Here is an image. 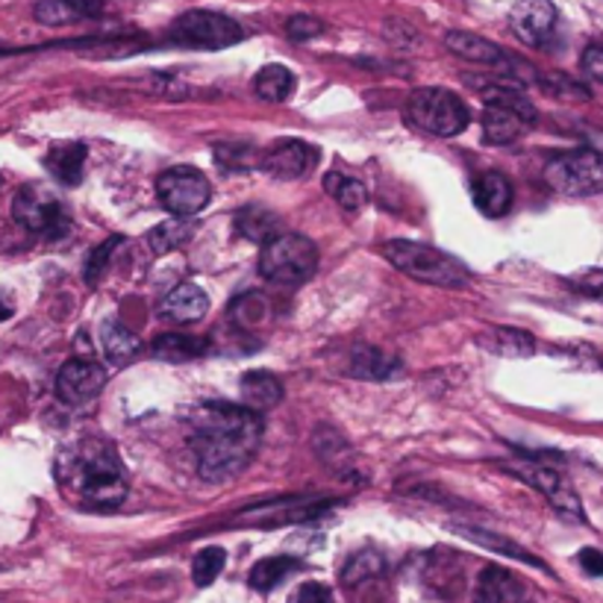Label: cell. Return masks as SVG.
<instances>
[{"label": "cell", "mask_w": 603, "mask_h": 603, "mask_svg": "<svg viewBox=\"0 0 603 603\" xmlns=\"http://www.w3.org/2000/svg\"><path fill=\"white\" fill-rule=\"evenodd\" d=\"M263 439L259 413L242 404L209 401L192 413V451L207 483H227L245 472Z\"/></svg>", "instance_id": "1"}, {"label": "cell", "mask_w": 603, "mask_h": 603, "mask_svg": "<svg viewBox=\"0 0 603 603\" xmlns=\"http://www.w3.org/2000/svg\"><path fill=\"white\" fill-rule=\"evenodd\" d=\"M57 480L77 507L109 512L127 500L130 480L121 453L106 439H80L57 453Z\"/></svg>", "instance_id": "2"}, {"label": "cell", "mask_w": 603, "mask_h": 603, "mask_svg": "<svg viewBox=\"0 0 603 603\" xmlns=\"http://www.w3.org/2000/svg\"><path fill=\"white\" fill-rule=\"evenodd\" d=\"M380 254L395 265L397 271L413 277L418 283L444 286V289H465L472 283V271L451 254H442L430 245L406 242V239H392L383 242Z\"/></svg>", "instance_id": "3"}, {"label": "cell", "mask_w": 603, "mask_h": 603, "mask_svg": "<svg viewBox=\"0 0 603 603\" xmlns=\"http://www.w3.org/2000/svg\"><path fill=\"white\" fill-rule=\"evenodd\" d=\"M483 104V136L489 144H512L524 139V132L536 124V106L512 85H486L480 92Z\"/></svg>", "instance_id": "4"}, {"label": "cell", "mask_w": 603, "mask_h": 603, "mask_svg": "<svg viewBox=\"0 0 603 603\" xmlns=\"http://www.w3.org/2000/svg\"><path fill=\"white\" fill-rule=\"evenodd\" d=\"M406 121L413 124L415 130L451 139L468 127L472 113L456 92L427 85V89H415L406 101Z\"/></svg>", "instance_id": "5"}, {"label": "cell", "mask_w": 603, "mask_h": 603, "mask_svg": "<svg viewBox=\"0 0 603 603\" xmlns=\"http://www.w3.org/2000/svg\"><path fill=\"white\" fill-rule=\"evenodd\" d=\"M318 268V247L301 233H280L259 254V274L277 286H301Z\"/></svg>", "instance_id": "6"}, {"label": "cell", "mask_w": 603, "mask_h": 603, "mask_svg": "<svg viewBox=\"0 0 603 603\" xmlns=\"http://www.w3.org/2000/svg\"><path fill=\"white\" fill-rule=\"evenodd\" d=\"M545 183L559 195L571 198H589V195H603V153L592 148H577L545 165Z\"/></svg>", "instance_id": "7"}, {"label": "cell", "mask_w": 603, "mask_h": 603, "mask_svg": "<svg viewBox=\"0 0 603 603\" xmlns=\"http://www.w3.org/2000/svg\"><path fill=\"white\" fill-rule=\"evenodd\" d=\"M169 38L174 45H183V48L224 50L239 45L245 38V30H242L239 21H233L230 15H221V12L192 10L174 19Z\"/></svg>", "instance_id": "8"}, {"label": "cell", "mask_w": 603, "mask_h": 603, "mask_svg": "<svg viewBox=\"0 0 603 603\" xmlns=\"http://www.w3.org/2000/svg\"><path fill=\"white\" fill-rule=\"evenodd\" d=\"M12 216L24 230L42 239H66L71 233V212L62 200L45 186H24L12 200Z\"/></svg>", "instance_id": "9"}, {"label": "cell", "mask_w": 603, "mask_h": 603, "mask_svg": "<svg viewBox=\"0 0 603 603\" xmlns=\"http://www.w3.org/2000/svg\"><path fill=\"white\" fill-rule=\"evenodd\" d=\"M498 465L503 472L512 474V477H519L521 483H527V486H533L536 491H542L547 503H550L559 515L583 521V507H580L577 491L571 489V483L556 472V468H550V465L536 460H507L498 462Z\"/></svg>", "instance_id": "10"}, {"label": "cell", "mask_w": 603, "mask_h": 603, "mask_svg": "<svg viewBox=\"0 0 603 603\" xmlns=\"http://www.w3.org/2000/svg\"><path fill=\"white\" fill-rule=\"evenodd\" d=\"M156 195L174 218H192L207 207L212 189H209L204 171L192 169V165H174V169L162 171L156 179Z\"/></svg>", "instance_id": "11"}, {"label": "cell", "mask_w": 603, "mask_h": 603, "mask_svg": "<svg viewBox=\"0 0 603 603\" xmlns=\"http://www.w3.org/2000/svg\"><path fill=\"white\" fill-rule=\"evenodd\" d=\"M106 386V368L95 359H68L57 374V397L68 406L92 404Z\"/></svg>", "instance_id": "12"}, {"label": "cell", "mask_w": 603, "mask_h": 603, "mask_svg": "<svg viewBox=\"0 0 603 603\" xmlns=\"http://www.w3.org/2000/svg\"><path fill=\"white\" fill-rule=\"evenodd\" d=\"M556 21H559V12L550 0H519L509 12L512 33L530 48H545L554 38Z\"/></svg>", "instance_id": "13"}, {"label": "cell", "mask_w": 603, "mask_h": 603, "mask_svg": "<svg viewBox=\"0 0 603 603\" xmlns=\"http://www.w3.org/2000/svg\"><path fill=\"white\" fill-rule=\"evenodd\" d=\"M315 165V151L301 139H286L263 153L259 169L274 179H301Z\"/></svg>", "instance_id": "14"}, {"label": "cell", "mask_w": 603, "mask_h": 603, "mask_svg": "<svg viewBox=\"0 0 603 603\" xmlns=\"http://www.w3.org/2000/svg\"><path fill=\"white\" fill-rule=\"evenodd\" d=\"M106 12V0H42L36 3L38 24H48V27H66V24H77V21L101 19Z\"/></svg>", "instance_id": "15"}, {"label": "cell", "mask_w": 603, "mask_h": 603, "mask_svg": "<svg viewBox=\"0 0 603 603\" xmlns=\"http://www.w3.org/2000/svg\"><path fill=\"white\" fill-rule=\"evenodd\" d=\"M209 310L207 292L195 283H179L174 286L160 303L162 318L174 321V324H192V321H200Z\"/></svg>", "instance_id": "16"}, {"label": "cell", "mask_w": 603, "mask_h": 603, "mask_svg": "<svg viewBox=\"0 0 603 603\" xmlns=\"http://www.w3.org/2000/svg\"><path fill=\"white\" fill-rule=\"evenodd\" d=\"M474 207L480 209L486 218L507 216L512 207V183L500 171H486L472 183Z\"/></svg>", "instance_id": "17"}, {"label": "cell", "mask_w": 603, "mask_h": 603, "mask_svg": "<svg viewBox=\"0 0 603 603\" xmlns=\"http://www.w3.org/2000/svg\"><path fill=\"white\" fill-rule=\"evenodd\" d=\"M239 395H242V406H247V409L268 413L283 401V383L274 378L271 371H247L239 383Z\"/></svg>", "instance_id": "18"}, {"label": "cell", "mask_w": 603, "mask_h": 603, "mask_svg": "<svg viewBox=\"0 0 603 603\" xmlns=\"http://www.w3.org/2000/svg\"><path fill=\"white\" fill-rule=\"evenodd\" d=\"M85 156H89V151H85L83 142H66L57 144V148L48 153L45 165H48L50 177L71 189V186H80V183H83Z\"/></svg>", "instance_id": "19"}, {"label": "cell", "mask_w": 603, "mask_h": 603, "mask_svg": "<svg viewBox=\"0 0 603 603\" xmlns=\"http://www.w3.org/2000/svg\"><path fill=\"white\" fill-rule=\"evenodd\" d=\"M444 48L460 59L483 62V66H503V59H507V54L495 42L477 36V33H462V30H453L444 36Z\"/></svg>", "instance_id": "20"}, {"label": "cell", "mask_w": 603, "mask_h": 603, "mask_svg": "<svg viewBox=\"0 0 603 603\" xmlns=\"http://www.w3.org/2000/svg\"><path fill=\"white\" fill-rule=\"evenodd\" d=\"M348 371H350V378H357V380H392V378H401L404 366H401V359L386 353V350L357 348L353 353H350Z\"/></svg>", "instance_id": "21"}, {"label": "cell", "mask_w": 603, "mask_h": 603, "mask_svg": "<svg viewBox=\"0 0 603 603\" xmlns=\"http://www.w3.org/2000/svg\"><path fill=\"white\" fill-rule=\"evenodd\" d=\"M254 92L265 104H283L294 92V74L286 66H265L254 77Z\"/></svg>", "instance_id": "22"}, {"label": "cell", "mask_w": 603, "mask_h": 603, "mask_svg": "<svg viewBox=\"0 0 603 603\" xmlns=\"http://www.w3.org/2000/svg\"><path fill=\"white\" fill-rule=\"evenodd\" d=\"M301 568V563L294 556H268V559H259L251 575H247V583L254 592H271L277 585L283 583L286 577L294 575Z\"/></svg>", "instance_id": "23"}, {"label": "cell", "mask_w": 603, "mask_h": 603, "mask_svg": "<svg viewBox=\"0 0 603 603\" xmlns=\"http://www.w3.org/2000/svg\"><path fill=\"white\" fill-rule=\"evenodd\" d=\"M209 350V341L200 336H186V333H169L153 341V357L165 362H189V359L204 357Z\"/></svg>", "instance_id": "24"}, {"label": "cell", "mask_w": 603, "mask_h": 603, "mask_svg": "<svg viewBox=\"0 0 603 603\" xmlns=\"http://www.w3.org/2000/svg\"><path fill=\"white\" fill-rule=\"evenodd\" d=\"M236 230L247 242L268 245L274 236H280V218L263 207H245L236 216Z\"/></svg>", "instance_id": "25"}, {"label": "cell", "mask_w": 603, "mask_h": 603, "mask_svg": "<svg viewBox=\"0 0 603 603\" xmlns=\"http://www.w3.org/2000/svg\"><path fill=\"white\" fill-rule=\"evenodd\" d=\"M480 345L489 353H498V357H533V350H536L533 336L515 331V327H498L489 336H483Z\"/></svg>", "instance_id": "26"}, {"label": "cell", "mask_w": 603, "mask_h": 603, "mask_svg": "<svg viewBox=\"0 0 603 603\" xmlns=\"http://www.w3.org/2000/svg\"><path fill=\"white\" fill-rule=\"evenodd\" d=\"M101 339H104V350L109 362L115 366H124V362H130L139 348H142V341L132 331H127L121 321H106L104 331H101Z\"/></svg>", "instance_id": "27"}, {"label": "cell", "mask_w": 603, "mask_h": 603, "mask_svg": "<svg viewBox=\"0 0 603 603\" xmlns=\"http://www.w3.org/2000/svg\"><path fill=\"white\" fill-rule=\"evenodd\" d=\"M324 189H327V195H331L341 209H348V212H359V209L368 204L366 186H362L357 177L341 174V171H331V174L324 177Z\"/></svg>", "instance_id": "28"}, {"label": "cell", "mask_w": 603, "mask_h": 603, "mask_svg": "<svg viewBox=\"0 0 603 603\" xmlns=\"http://www.w3.org/2000/svg\"><path fill=\"white\" fill-rule=\"evenodd\" d=\"M453 533H460V536L472 538V542H477V545L489 547V550H498V554L503 556H512V559H521V563H527V566H538L545 568L542 563H538L536 556L527 554L524 547L515 545L512 538L507 536H498V533H489V530H477V527H451Z\"/></svg>", "instance_id": "29"}, {"label": "cell", "mask_w": 603, "mask_h": 603, "mask_svg": "<svg viewBox=\"0 0 603 603\" xmlns=\"http://www.w3.org/2000/svg\"><path fill=\"white\" fill-rule=\"evenodd\" d=\"M383 568H386L383 554L374 550V547H366V550H359V554L350 556L348 566H345V571H341V583L345 585L366 583V580H371V577L383 575Z\"/></svg>", "instance_id": "30"}, {"label": "cell", "mask_w": 603, "mask_h": 603, "mask_svg": "<svg viewBox=\"0 0 603 603\" xmlns=\"http://www.w3.org/2000/svg\"><path fill=\"white\" fill-rule=\"evenodd\" d=\"M192 236V224L186 221V218H171V221H165V224H156L148 233V242H151L153 254H171L174 247H179L183 242H189Z\"/></svg>", "instance_id": "31"}, {"label": "cell", "mask_w": 603, "mask_h": 603, "mask_svg": "<svg viewBox=\"0 0 603 603\" xmlns=\"http://www.w3.org/2000/svg\"><path fill=\"white\" fill-rule=\"evenodd\" d=\"M224 563H227V554L224 547H204L198 556H195V563H192V580H195V585H200V589H207V585H212L218 580V575L224 571Z\"/></svg>", "instance_id": "32"}, {"label": "cell", "mask_w": 603, "mask_h": 603, "mask_svg": "<svg viewBox=\"0 0 603 603\" xmlns=\"http://www.w3.org/2000/svg\"><path fill=\"white\" fill-rule=\"evenodd\" d=\"M509 585H512V580L503 568H483L480 580L474 585V603H503Z\"/></svg>", "instance_id": "33"}, {"label": "cell", "mask_w": 603, "mask_h": 603, "mask_svg": "<svg viewBox=\"0 0 603 603\" xmlns=\"http://www.w3.org/2000/svg\"><path fill=\"white\" fill-rule=\"evenodd\" d=\"M230 315L239 321V327L254 331V327H263L265 321H268V301H265L263 294H245V298H239L233 303Z\"/></svg>", "instance_id": "34"}, {"label": "cell", "mask_w": 603, "mask_h": 603, "mask_svg": "<svg viewBox=\"0 0 603 603\" xmlns=\"http://www.w3.org/2000/svg\"><path fill=\"white\" fill-rule=\"evenodd\" d=\"M121 242H124L121 236L106 239L104 245H101V247H95V251H92V254H89V259H85V268H83L85 283H89V286H97V283H101V280H104L106 268H109V263H113L115 247L121 245Z\"/></svg>", "instance_id": "35"}, {"label": "cell", "mask_w": 603, "mask_h": 603, "mask_svg": "<svg viewBox=\"0 0 603 603\" xmlns=\"http://www.w3.org/2000/svg\"><path fill=\"white\" fill-rule=\"evenodd\" d=\"M324 33V21L312 19V15H292L286 21V36L292 42H310V38Z\"/></svg>", "instance_id": "36"}, {"label": "cell", "mask_w": 603, "mask_h": 603, "mask_svg": "<svg viewBox=\"0 0 603 603\" xmlns=\"http://www.w3.org/2000/svg\"><path fill=\"white\" fill-rule=\"evenodd\" d=\"M571 286H575L577 292L594 298V301H603V268H592V271L580 274V277L571 280Z\"/></svg>", "instance_id": "37"}, {"label": "cell", "mask_w": 603, "mask_h": 603, "mask_svg": "<svg viewBox=\"0 0 603 603\" xmlns=\"http://www.w3.org/2000/svg\"><path fill=\"white\" fill-rule=\"evenodd\" d=\"M289 603H333V592L321 583H303L301 589L289 598Z\"/></svg>", "instance_id": "38"}, {"label": "cell", "mask_w": 603, "mask_h": 603, "mask_svg": "<svg viewBox=\"0 0 603 603\" xmlns=\"http://www.w3.org/2000/svg\"><path fill=\"white\" fill-rule=\"evenodd\" d=\"M583 71L594 80H603V45H589L583 54Z\"/></svg>", "instance_id": "39"}, {"label": "cell", "mask_w": 603, "mask_h": 603, "mask_svg": "<svg viewBox=\"0 0 603 603\" xmlns=\"http://www.w3.org/2000/svg\"><path fill=\"white\" fill-rule=\"evenodd\" d=\"M577 559H580V566H583L585 575L603 577V554L598 547H585V550H580Z\"/></svg>", "instance_id": "40"}, {"label": "cell", "mask_w": 603, "mask_h": 603, "mask_svg": "<svg viewBox=\"0 0 603 603\" xmlns=\"http://www.w3.org/2000/svg\"><path fill=\"white\" fill-rule=\"evenodd\" d=\"M12 315V298L0 289V321H7Z\"/></svg>", "instance_id": "41"}]
</instances>
